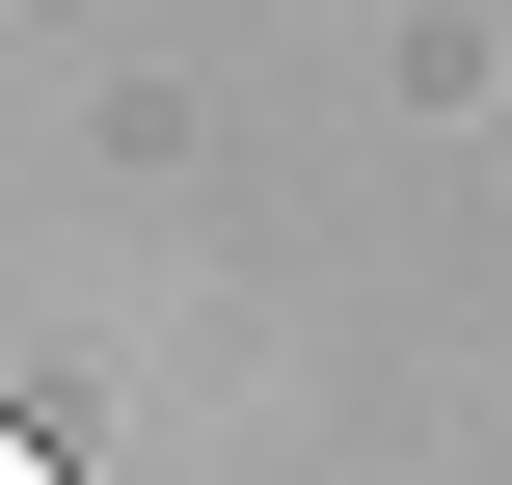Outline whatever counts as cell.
I'll return each mask as SVG.
<instances>
[{"instance_id":"6da1fadb","label":"cell","mask_w":512,"mask_h":485,"mask_svg":"<svg viewBox=\"0 0 512 485\" xmlns=\"http://www.w3.org/2000/svg\"><path fill=\"white\" fill-rule=\"evenodd\" d=\"M0 485H54V459H27V432H0Z\"/></svg>"}]
</instances>
